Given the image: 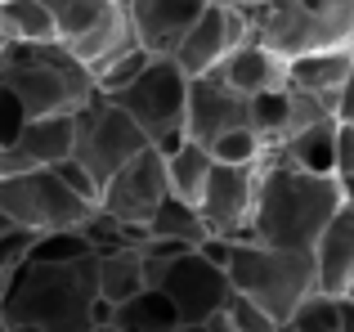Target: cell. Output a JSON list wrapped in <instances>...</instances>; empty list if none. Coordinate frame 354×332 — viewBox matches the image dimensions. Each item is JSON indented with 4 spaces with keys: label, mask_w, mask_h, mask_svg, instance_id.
I'll list each match as a JSON object with an SVG mask.
<instances>
[{
    "label": "cell",
    "mask_w": 354,
    "mask_h": 332,
    "mask_svg": "<svg viewBox=\"0 0 354 332\" xmlns=\"http://www.w3.org/2000/svg\"><path fill=\"white\" fill-rule=\"evenodd\" d=\"M341 202H346V189L337 175L301 171L278 149H269L256 166V202H251L247 238L269 247H292V252H314Z\"/></svg>",
    "instance_id": "obj_1"
},
{
    "label": "cell",
    "mask_w": 354,
    "mask_h": 332,
    "mask_svg": "<svg viewBox=\"0 0 354 332\" xmlns=\"http://www.w3.org/2000/svg\"><path fill=\"white\" fill-rule=\"evenodd\" d=\"M95 256L68 265L27 261L0 279L5 332H90L95 328Z\"/></svg>",
    "instance_id": "obj_2"
},
{
    "label": "cell",
    "mask_w": 354,
    "mask_h": 332,
    "mask_svg": "<svg viewBox=\"0 0 354 332\" xmlns=\"http://www.w3.org/2000/svg\"><path fill=\"white\" fill-rule=\"evenodd\" d=\"M0 90L23 108V117H72L90 95L86 63L59 41L45 45H0Z\"/></svg>",
    "instance_id": "obj_3"
},
{
    "label": "cell",
    "mask_w": 354,
    "mask_h": 332,
    "mask_svg": "<svg viewBox=\"0 0 354 332\" xmlns=\"http://www.w3.org/2000/svg\"><path fill=\"white\" fill-rule=\"evenodd\" d=\"M229 288L238 297L256 301L274 324H287L292 310L314 292V252H292V247H269L256 238H242L229 252Z\"/></svg>",
    "instance_id": "obj_4"
},
{
    "label": "cell",
    "mask_w": 354,
    "mask_h": 332,
    "mask_svg": "<svg viewBox=\"0 0 354 332\" xmlns=\"http://www.w3.org/2000/svg\"><path fill=\"white\" fill-rule=\"evenodd\" d=\"M247 23L251 36L269 45L278 59L314 50H354V0H265Z\"/></svg>",
    "instance_id": "obj_5"
},
{
    "label": "cell",
    "mask_w": 354,
    "mask_h": 332,
    "mask_svg": "<svg viewBox=\"0 0 354 332\" xmlns=\"http://www.w3.org/2000/svg\"><path fill=\"white\" fill-rule=\"evenodd\" d=\"M104 99H113L121 113L144 131L148 149H157L162 158L189 140V135H184L189 77L175 68V59H153L130 86H121V90H113V95H104Z\"/></svg>",
    "instance_id": "obj_6"
},
{
    "label": "cell",
    "mask_w": 354,
    "mask_h": 332,
    "mask_svg": "<svg viewBox=\"0 0 354 332\" xmlns=\"http://www.w3.org/2000/svg\"><path fill=\"white\" fill-rule=\"evenodd\" d=\"M144 149H148L144 131L121 113L113 99L99 95V90L72 113V153L68 158L86 166V171L95 175L99 189H104L108 175H117L121 166L135 158V153H144Z\"/></svg>",
    "instance_id": "obj_7"
},
{
    "label": "cell",
    "mask_w": 354,
    "mask_h": 332,
    "mask_svg": "<svg viewBox=\"0 0 354 332\" xmlns=\"http://www.w3.org/2000/svg\"><path fill=\"white\" fill-rule=\"evenodd\" d=\"M0 207L9 211V220L36 234H54V229H81L95 207L81 202L50 166L41 171H18V175H0Z\"/></svg>",
    "instance_id": "obj_8"
},
{
    "label": "cell",
    "mask_w": 354,
    "mask_h": 332,
    "mask_svg": "<svg viewBox=\"0 0 354 332\" xmlns=\"http://www.w3.org/2000/svg\"><path fill=\"white\" fill-rule=\"evenodd\" d=\"M54 18V36L63 50H72L86 68L99 59L135 45L126 18V0H41Z\"/></svg>",
    "instance_id": "obj_9"
},
{
    "label": "cell",
    "mask_w": 354,
    "mask_h": 332,
    "mask_svg": "<svg viewBox=\"0 0 354 332\" xmlns=\"http://www.w3.org/2000/svg\"><path fill=\"white\" fill-rule=\"evenodd\" d=\"M157 288L171 297L180 324H211V319L229 306V297H234L229 274L220 270V265H211L207 256H198L193 247L166 265V274H162Z\"/></svg>",
    "instance_id": "obj_10"
},
{
    "label": "cell",
    "mask_w": 354,
    "mask_h": 332,
    "mask_svg": "<svg viewBox=\"0 0 354 332\" xmlns=\"http://www.w3.org/2000/svg\"><path fill=\"white\" fill-rule=\"evenodd\" d=\"M242 41H251L247 14L234 9V5H225V0H207L202 18L189 27V36L175 45L171 59H175V68H180L184 77H202V72H216Z\"/></svg>",
    "instance_id": "obj_11"
},
{
    "label": "cell",
    "mask_w": 354,
    "mask_h": 332,
    "mask_svg": "<svg viewBox=\"0 0 354 332\" xmlns=\"http://www.w3.org/2000/svg\"><path fill=\"white\" fill-rule=\"evenodd\" d=\"M166 198V162L157 149L135 153L117 175H108L99 189V211L121 220V225H148V216L157 211V202Z\"/></svg>",
    "instance_id": "obj_12"
},
{
    "label": "cell",
    "mask_w": 354,
    "mask_h": 332,
    "mask_svg": "<svg viewBox=\"0 0 354 332\" xmlns=\"http://www.w3.org/2000/svg\"><path fill=\"white\" fill-rule=\"evenodd\" d=\"M251 126V99L238 95L225 77L216 72H202V77H189V108H184V135L202 149L220 140L229 131H242Z\"/></svg>",
    "instance_id": "obj_13"
},
{
    "label": "cell",
    "mask_w": 354,
    "mask_h": 332,
    "mask_svg": "<svg viewBox=\"0 0 354 332\" xmlns=\"http://www.w3.org/2000/svg\"><path fill=\"white\" fill-rule=\"evenodd\" d=\"M260 166V162H256ZM256 166H220L211 162L207 189H202L198 216L211 238L242 243L251 234V202H256Z\"/></svg>",
    "instance_id": "obj_14"
},
{
    "label": "cell",
    "mask_w": 354,
    "mask_h": 332,
    "mask_svg": "<svg viewBox=\"0 0 354 332\" xmlns=\"http://www.w3.org/2000/svg\"><path fill=\"white\" fill-rule=\"evenodd\" d=\"M207 0H126L130 36L153 59H171L175 45L189 36V27L202 18Z\"/></svg>",
    "instance_id": "obj_15"
},
{
    "label": "cell",
    "mask_w": 354,
    "mask_h": 332,
    "mask_svg": "<svg viewBox=\"0 0 354 332\" xmlns=\"http://www.w3.org/2000/svg\"><path fill=\"white\" fill-rule=\"evenodd\" d=\"M72 153V117H32L23 131L0 149V175L41 171Z\"/></svg>",
    "instance_id": "obj_16"
},
{
    "label": "cell",
    "mask_w": 354,
    "mask_h": 332,
    "mask_svg": "<svg viewBox=\"0 0 354 332\" xmlns=\"http://www.w3.org/2000/svg\"><path fill=\"white\" fill-rule=\"evenodd\" d=\"M350 279H354V202H341V211L328 220V229L314 243V292L341 297Z\"/></svg>",
    "instance_id": "obj_17"
},
{
    "label": "cell",
    "mask_w": 354,
    "mask_h": 332,
    "mask_svg": "<svg viewBox=\"0 0 354 332\" xmlns=\"http://www.w3.org/2000/svg\"><path fill=\"white\" fill-rule=\"evenodd\" d=\"M220 77L238 90V95L256 99V95H269V90H283L287 86V59H278L269 45H260L256 36L242 41L225 63H220Z\"/></svg>",
    "instance_id": "obj_18"
},
{
    "label": "cell",
    "mask_w": 354,
    "mask_h": 332,
    "mask_svg": "<svg viewBox=\"0 0 354 332\" xmlns=\"http://www.w3.org/2000/svg\"><path fill=\"white\" fill-rule=\"evenodd\" d=\"M354 68V50H314V54H296L287 59V86L310 90L319 99H332L337 104L341 86L350 81Z\"/></svg>",
    "instance_id": "obj_19"
},
{
    "label": "cell",
    "mask_w": 354,
    "mask_h": 332,
    "mask_svg": "<svg viewBox=\"0 0 354 332\" xmlns=\"http://www.w3.org/2000/svg\"><path fill=\"white\" fill-rule=\"evenodd\" d=\"M113 328L117 332H175L180 328V315H175L171 297L162 288H144L130 301L113 306Z\"/></svg>",
    "instance_id": "obj_20"
},
{
    "label": "cell",
    "mask_w": 354,
    "mask_h": 332,
    "mask_svg": "<svg viewBox=\"0 0 354 332\" xmlns=\"http://www.w3.org/2000/svg\"><path fill=\"white\" fill-rule=\"evenodd\" d=\"M166 193L180 202H189V207H198L202 202V189H207V175H211V153L202 149V144L184 140L175 153H166Z\"/></svg>",
    "instance_id": "obj_21"
},
{
    "label": "cell",
    "mask_w": 354,
    "mask_h": 332,
    "mask_svg": "<svg viewBox=\"0 0 354 332\" xmlns=\"http://www.w3.org/2000/svg\"><path fill=\"white\" fill-rule=\"evenodd\" d=\"M95 288L99 301L121 306L135 292H144V270H139V252L121 247V252H95Z\"/></svg>",
    "instance_id": "obj_22"
},
{
    "label": "cell",
    "mask_w": 354,
    "mask_h": 332,
    "mask_svg": "<svg viewBox=\"0 0 354 332\" xmlns=\"http://www.w3.org/2000/svg\"><path fill=\"white\" fill-rule=\"evenodd\" d=\"M54 36V18L41 0H0V45H45Z\"/></svg>",
    "instance_id": "obj_23"
},
{
    "label": "cell",
    "mask_w": 354,
    "mask_h": 332,
    "mask_svg": "<svg viewBox=\"0 0 354 332\" xmlns=\"http://www.w3.org/2000/svg\"><path fill=\"white\" fill-rule=\"evenodd\" d=\"M278 153H283L292 166H301V171L332 175V153H337V117H328V122H319V126H305V131H296L292 140L278 144Z\"/></svg>",
    "instance_id": "obj_24"
},
{
    "label": "cell",
    "mask_w": 354,
    "mask_h": 332,
    "mask_svg": "<svg viewBox=\"0 0 354 332\" xmlns=\"http://www.w3.org/2000/svg\"><path fill=\"white\" fill-rule=\"evenodd\" d=\"M144 229H148V238H171V243H184V247H198L202 238H207V225H202L198 207L171 198V193L157 202V211L148 216Z\"/></svg>",
    "instance_id": "obj_25"
},
{
    "label": "cell",
    "mask_w": 354,
    "mask_h": 332,
    "mask_svg": "<svg viewBox=\"0 0 354 332\" xmlns=\"http://www.w3.org/2000/svg\"><path fill=\"white\" fill-rule=\"evenodd\" d=\"M153 63V54L144 50V45H126V50H117V54H108V59H99L95 68H86L90 72V81H95V90L99 95H113V90L121 86H130V81L139 77V72Z\"/></svg>",
    "instance_id": "obj_26"
},
{
    "label": "cell",
    "mask_w": 354,
    "mask_h": 332,
    "mask_svg": "<svg viewBox=\"0 0 354 332\" xmlns=\"http://www.w3.org/2000/svg\"><path fill=\"white\" fill-rule=\"evenodd\" d=\"M86 256H95V247H90V238L81 234V229H54V234H36L27 261L68 265V261H86Z\"/></svg>",
    "instance_id": "obj_27"
},
{
    "label": "cell",
    "mask_w": 354,
    "mask_h": 332,
    "mask_svg": "<svg viewBox=\"0 0 354 332\" xmlns=\"http://www.w3.org/2000/svg\"><path fill=\"white\" fill-rule=\"evenodd\" d=\"M296 332H341V301L328 292H310L287 319Z\"/></svg>",
    "instance_id": "obj_28"
},
{
    "label": "cell",
    "mask_w": 354,
    "mask_h": 332,
    "mask_svg": "<svg viewBox=\"0 0 354 332\" xmlns=\"http://www.w3.org/2000/svg\"><path fill=\"white\" fill-rule=\"evenodd\" d=\"M207 153H211V162H220V166H256L269 149H265V140H260L251 126H242V131L220 135Z\"/></svg>",
    "instance_id": "obj_29"
},
{
    "label": "cell",
    "mask_w": 354,
    "mask_h": 332,
    "mask_svg": "<svg viewBox=\"0 0 354 332\" xmlns=\"http://www.w3.org/2000/svg\"><path fill=\"white\" fill-rule=\"evenodd\" d=\"M220 315L229 319V328H234V332H278V324H274V319H269L265 310L256 306V301L238 297V292L229 297V306L220 310Z\"/></svg>",
    "instance_id": "obj_30"
},
{
    "label": "cell",
    "mask_w": 354,
    "mask_h": 332,
    "mask_svg": "<svg viewBox=\"0 0 354 332\" xmlns=\"http://www.w3.org/2000/svg\"><path fill=\"white\" fill-rule=\"evenodd\" d=\"M32 243H36V229H23V225H9L5 234H0V279L14 274L18 265H27Z\"/></svg>",
    "instance_id": "obj_31"
},
{
    "label": "cell",
    "mask_w": 354,
    "mask_h": 332,
    "mask_svg": "<svg viewBox=\"0 0 354 332\" xmlns=\"http://www.w3.org/2000/svg\"><path fill=\"white\" fill-rule=\"evenodd\" d=\"M50 171H54V175H59V180H63V184H68V189H72V193H77V198H81V202H90V207H99V184H95V175H90V171H86V166H81V162H72V158H63V162H54V166H50Z\"/></svg>",
    "instance_id": "obj_32"
},
{
    "label": "cell",
    "mask_w": 354,
    "mask_h": 332,
    "mask_svg": "<svg viewBox=\"0 0 354 332\" xmlns=\"http://www.w3.org/2000/svg\"><path fill=\"white\" fill-rule=\"evenodd\" d=\"M332 175L341 184L354 180V126L350 122H337V153H332Z\"/></svg>",
    "instance_id": "obj_33"
},
{
    "label": "cell",
    "mask_w": 354,
    "mask_h": 332,
    "mask_svg": "<svg viewBox=\"0 0 354 332\" xmlns=\"http://www.w3.org/2000/svg\"><path fill=\"white\" fill-rule=\"evenodd\" d=\"M23 122H27V117H23V108H18L14 99H9L5 90H0V149H5V144L14 140L18 131H23Z\"/></svg>",
    "instance_id": "obj_34"
},
{
    "label": "cell",
    "mask_w": 354,
    "mask_h": 332,
    "mask_svg": "<svg viewBox=\"0 0 354 332\" xmlns=\"http://www.w3.org/2000/svg\"><path fill=\"white\" fill-rule=\"evenodd\" d=\"M337 122L354 126V68H350V81L341 86V95H337Z\"/></svg>",
    "instance_id": "obj_35"
},
{
    "label": "cell",
    "mask_w": 354,
    "mask_h": 332,
    "mask_svg": "<svg viewBox=\"0 0 354 332\" xmlns=\"http://www.w3.org/2000/svg\"><path fill=\"white\" fill-rule=\"evenodd\" d=\"M337 301H341V332H354V306L346 297H337Z\"/></svg>",
    "instance_id": "obj_36"
},
{
    "label": "cell",
    "mask_w": 354,
    "mask_h": 332,
    "mask_svg": "<svg viewBox=\"0 0 354 332\" xmlns=\"http://www.w3.org/2000/svg\"><path fill=\"white\" fill-rule=\"evenodd\" d=\"M225 5H234V9H242V14H247V18H251V14H256V9H260V5H265V0H225Z\"/></svg>",
    "instance_id": "obj_37"
},
{
    "label": "cell",
    "mask_w": 354,
    "mask_h": 332,
    "mask_svg": "<svg viewBox=\"0 0 354 332\" xmlns=\"http://www.w3.org/2000/svg\"><path fill=\"white\" fill-rule=\"evenodd\" d=\"M211 332H234V328H229V319H225V315H216V319H211Z\"/></svg>",
    "instance_id": "obj_38"
},
{
    "label": "cell",
    "mask_w": 354,
    "mask_h": 332,
    "mask_svg": "<svg viewBox=\"0 0 354 332\" xmlns=\"http://www.w3.org/2000/svg\"><path fill=\"white\" fill-rule=\"evenodd\" d=\"M175 332H211V324H180Z\"/></svg>",
    "instance_id": "obj_39"
},
{
    "label": "cell",
    "mask_w": 354,
    "mask_h": 332,
    "mask_svg": "<svg viewBox=\"0 0 354 332\" xmlns=\"http://www.w3.org/2000/svg\"><path fill=\"white\" fill-rule=\"evenodd\" d=\"M341 297H346V301H350V306H354V279L346 283V288H341Z\"/></svg>",
    "instance_id": "obj_40"
},
{
    "label": "cell",
    "mask_w": 354,
    "mask_h": 332,
    "mask_svg": "<svg viewBox=\"0 0 354 332\" xmlns=\"http://www.w3.org/2000/svg\"><path fill=\"white\" fill-rule=\"evenodd\" d=\"M9 225H14V220H9V211H5V207H0V234H5V229H9Z\"/></svg>",
    "instance_id": "obj_41"
},
{
    "label": "cell",
    "mask_w": 354,
    "mask_h": 332,
    "mask_svg": "<svg viewBox=\"0 0 354 332\" xmlns=\"http://www.w3.org/2000/svg\"><path fill=\"white\" fill-rule=\"evenodd\" d=\"M341 189H346V202H354V180H350V184H341Z\"/></svg>",
    "instance_id": "obj_42"
},
{
    "label": "cell",
    "mask_w": 354,
    "mask_h": 332,
    "mask_svg": "<svg viewBox=\"0 0 354 332\" xmlns=\"http://www.w3.org/2000/svg\"><path fill=\"white\" fill-rule=\"evenodd\" d=\"M90 332H117V328H113V324H104V328H90Z\"/></svg>",
    "instance_id": "obj_43"
},
{
    "label": "cell",
    "mask_w": 354,
    "mask_h": 332,
    "mask_svg": "<svg viewBox=\"0 0 354 332\" xmlns=\"http://www.w3.org/2000/svg\"><path fill=\"white\" fill-rule=\"evenodd\" d=\"M0 332H5V328H0Z\"/></svg>",
    "instance_id": "obj_44"
}]
</instances>
